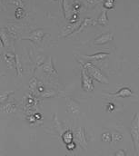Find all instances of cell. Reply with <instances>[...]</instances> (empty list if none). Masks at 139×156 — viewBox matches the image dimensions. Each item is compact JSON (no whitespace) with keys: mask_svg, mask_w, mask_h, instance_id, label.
<instances>
[{"mask_svg":"<svg viewBox=\"0 0 139 156\" xmlns=\"http://www.w3.org/2000/svg\"><path fill=\"white\" fill-rule=\"evenodd\" d=\"M74 136L75 135H73V133L70 130H68L67 132H65L64 134H63V136H62V140H63L64 144H68L71 142H73Z\"/></svg>","mask_w":139,"mask_h":156,"instance_id":"obj_15","label":"cell"},{"mask_svg":"<svg viewBox=\"0 0 139 156\" xmlns=\"http://www.w3.org/2000/svg\"><path fill=\"white\" fill-rule=\"evenodd\" d=\"M97 24L102 26V27H105L108 25V18H107V15H106V10H103L100 16L98 17V19L97 20Z\"/></svg>","mask_w":139,"mask_h":156,"instance_id":"obj_13","label":"cell"},{"mask_svg":"<svg viewBox=\"0 0 139 156\" xmlns=\"http://www.w3.org/2000/svg\"><path fill=\"white\" fill-rule=\"evenodd\" d=\"M11 94H14V91L2 92V93H1V94H0V101H1V104H2V105H3L4 103L7 102V100H8V96H9Z\"/></svg>","mask_w":139,"mask_h":156,"instance_id":"obj_20","label":"cell"},{"mask_svg":"<svg viewBox=\"0 0 139 156\" xmlns=\"http://www.w3.org/2000/svg\"><path fill=\"white\" fill-rule=\"evenodd\" d=\"M54 1H58V0H54Z\"/></svg>","mask_w":139,"mask_h":156,"instance_id":"obj_34","label":"cell"},{"mask_svg":"<svg viewBox=\"0 0 139 156\" xmlns=\"http://www.w3.org/2000/svg\"><path fill=\"white\" fill-rule=\"evenodd\" d=\"M129 133L134 144L135 152L138 153L139 147V113H136L130 123Z\"/></svg>","mask_w":139,"mask_h":156,"instance_id":"obj_2","label":"cell"},{"mask_svg":"<svg viewBox=\"0 0 139 156\" xmlns=\"http://www.w3.org/2000/svg\"><path fill=\"white\" fill-rule=\"evenodd\" d=\"M1 111L3 114H5V115H10L12 113H15L16 111V105L15 101L11 100L9 102L8 101L5 102V105H2Z\"/></svg>","mask_w":139,"mask_h":156,"instance_id":"obj_11","label":"cell"},{"mask_svg":"<svg viewBox=\"0 0 139 156\" xmlns=\"http://www.w3.org/2000/svg\"><path fill=\"white\" fill-rule=\"evenodd\" d=\"M81 86H82V89L87 93H90L94 91L95 89L92 78L90 77V76L87 74L86 70L83 66H81Z\"/></svg>","mask_w":139,"mask_h":156,"instance_id":"obj_3","label":"cell"},{"mask_svg":"<svg viewBox=\"0 0 139 156\" xmlns=\"http://www.w3.org/2000/svg\"><path fill=\"white\" fill-rule=\"evenodd\" d=\"M93 22H94V21H93V19H91V18H85V19L83 20V22L81 23L80 27H79L76 31H75L74 33H75V34L80 33L81 31H83V30H84V28H85V27H88V26H90V25H94V23H93Z\"/></svg>","mask_w":139,"mask_h":156,"instance_id":"obj_14","label":"cell"},{"mask_svg":"<svg viewBox=\"0 0 139 156\" xmlns=\"http://www.w3.org/2000/svg\"><path fill=\"white\" fill-rule=\"evenodd\" d=\"M37 90H38V92H39V93H41V94H42V93L45 91V87H44V85H43V84L38 85V86H37Z\"/></svg>","mask_w":139,"mask_h":156,"instance_id":"obj_31","label":"cell"},{"mask_svg":"<svg viewBox=\"0 0 139 156\" xmlns=\"http://www.w3.org/2000/svg\"><path fill=\"white\" fill-rule=\"evenodd\" d=\"M42 69H43V71H44L46 74H47V75H49V76H51V75L56 76H57V71L55 69V66H54V64H53L52 57H49V59H48L46 62H45V63L43 64Z\"/></svg>","mask_w":139,"mask_h":156,"instance_id":"obj_8","label":"cell"},{"mask_svg":"<svg viewBox=\"0 0 139 156\" xmlns=\"http://www.w3.org/2000/svg\"><path fill=\"white\" fill-rule=\"evenodd\" d=\"M109 55V53L107 52H99V53H97L95 55H81V57H83L85 60L86 61H100V60H103L104 58H106L107 56Z\"/></svg>","mask_w":139,"mask_h":156,"instance_id":"obj_9","label":"cell"},{"mask_svg":"<svg viewBox=\"0 0 139 156\" xmlns=\"http://www.w3.org/2000/svg\"><path fill=\"white\" fill-rule=\"evenodd\" d=\"M115 104H113V103H109V104H107V105H106V110H107L108 112L112 113V112H114V111H115Z\"/></svg>","mask_w":139,"mask_h":156,"instance_id":"obj_28","label":"cell"},{"mask_svg":"<svg viewBox=\"0 0 139 156\" xmlns=\"http://www.w3.org/2000/svg\"><path fill=\"white\" fill-rule=\"evenodd\" d=\"M28 86H29V89L31 91H35V89L37 88V80H36V78H31V80L29 81Z\"/></svg>","mask_w":139,"mask_h":156,"instance_id":"obj_25","label":"cell"},{"mask_svg":"<svg viewBox=\"0 0 139 156\" xmlns=\"http://www.w3.org/2000/svg\"><path fill=\"white\" fill-rule=\"evenodd\" d=\"M1 45H5V47H8L9 46V40H8V37L6 36V34L4 32V30L1 31Z\"/></svg>","mask_w":139,"mask_h":156,"instance_id":"obj_21","label":"cell"},{"mask_svg":"<svg viewBox=\"0 0 139 156\" xmlns=\"http://www.w3.org/2000/svg\"><path fill=\"white\" fill-rule=\"evenodd\" d=\"M41 96L43 97V98H51V97H55L56 96V92L54 91V90H52V89H47V90H45L43 93H42V94H41Z\"/></svg>","mask_w":139,"mask_h":156,"instance_id":"obj_19","label":"cell"},{"mask_svg":"<svg viewBox=\"0 0 139 156\" xmlns=\"http://www.w3.org/2000/svg\"><path fill=\"white\" fill-rule=\"evenodd\" d=\"M8 2L13 4L16 7H23V8L25 7V4L23 0H8Z\"/></svg>","mask_w":139,"mask_h":156,"instance_id":"obj_26","label":"cell"},{"mask_svg":"<svg viewBox=\"0 0 139 156\" xmlns=\"http://www.w3.org/2000/svg\"><path fill=\"white\" fill-rule=\"evenodd\" d=\"M27 120L30 123H34L35 121H36V118L35 117V115H30V116L27 117Z\"/></svg>","mask_w":139,"mask_h":156,"instance_id":"obj_30","label":"cell"},{"mask_svg":"<svg viewBox=\"0 0 139 156\" xmlns=\"http://www.w3.org/2000/svg\"><path fill=\"white\" fill-rule=\"evenodd\" d=\"M121 141H123V135L120 133L115 131L112 133V144H116V143H119Z\"/></svg>","mask_w":139,"mask_h":156,"instance_id":"obj_16","label":"cell"},{"mask_svg":"<svg viewBox=\"0 0 139 156\" xmlns=\"http://www.w3.org/2000/svg\"><path fill=\"white\" fill-rule=\"evenodd\" d=\"M77 61L79 62L80 66H83V67L86 70L87 74L90 76V77L92 78V79H95V80H97V82H99V83H104V84H108V83H109L108 79L104 76V75L101 72V70L98 69L97 66H95L90 61L86 62V63H83V62L80 61V60H77Z\"/></svg>","mask_w":139,"mask_h":156,"instance_id":"obj_1","label":"cell"},{"mask_svg":"<svg viewBox=\"0 0 139 156\" xmlns=\"http://www.w3.org/2000/svg\"><path fill=\"white\" fill-rule=\"evenodd\" d=\"M44 36H45V32L42 29H36L35 31L31 32L27 37H23L21 39L22 40H30L32 43L38 44H41V41L44 37Z\"/></svg>","mask_w":139,"mask_h":156,"instance_id":"obj_6","label":"cell"},{"mask_svg":"<svg viewBox=\"0 0 139 156\" xmlns=\"http://www.w3.org/2000/svg\"><path fill=\"white\" fill-rule=\"evenodd\" d=\"M115 4V0H103V6L105 9H113Z\"/></svg>","mask_w":139,"mask_h":156,"instance_id":"obj_22","label":"cell"},{"mask_svg":"<svg viewBox=\"0 0 139 156\" xmlns=\"http://www.w3.org/2000/svg\"><path fill=\"white\" fill-rule=\"evenodd\" d=\"M115 156H126V151H124V150H118L115 154Z\"/></svg>","mask_w":139,"mask_h":156,"instance_id":"obj_29","label":"cell"},{"mask_svg":"<svg viewBox=\"0 0 139 156\" xmlns=\"http://www.w3.org/2000/svg\"><path fill=\"white\" fill-rule=\"evenodd\" d=\"M109 96H113L115 98H127L134 95V92L129 87H122L115 93H108Z\"/></svg>","mask_w":139,"mask_h":156,"instance_id":"obj_4","label":"cell"},{"mask_svg":"<svg viewBox=\"0 0 139 156\" xmlns=\"http://www.w3.org/2000/svg\"><path fill=\"white\" fill-rule=\"evenodd\" d=\"M75 139L81 145L82 148H84V149L87 148V142L86 140V134H85V128L84 127H79L75 132Z\"/></svg>","mask_w":139,"mask_h":156,"instance_id":"obj_5","label":"cell"},{"mask_svg":"<svg viewBox=\"0 0 139 156\" xmlns=\"http://www.w3.org/2000/svg\"><path fill=\"white\" fill-rule=\"evenodd\" d=\"M73 7H74V10H77V9H79L80 8V4L78 3V4H76V3H74V5H73Z\"/></svg>","mask_w":139,"mask_h":156,"instance_id":"obj_32","label":"cell"},{"mask_svg":"<svg viewBox=\"0 0 139 156\" xmlns=\"http://www.w3.org/2000/svg\"><path fill=\"white\" fill-rule=\"evenodd\" d=\"M26 16V12L25 9L23 7H16V12H15V16L16 19H21Z\"/></svg>","mask_w":139,"mask_h":156,"instance_id":"obj_18","label":"cell"},{"mask_svg":"<svg viewBox=\"0 0 139 156\" xmlns=\"http://www.w3.org/2000/svg\"><path fill=\"white\" fill-rule=\"evenodd\" d=\"M34 115H35V117L36 118V120H41V119H42V115H41L40 114H38V113H35Z\"/></svg>","mask_w":139,"mask_h":156,"instance_id":"obj_33","label":"cell"},{"mask_svg":"<svg viewBox=\"0 0 139 156\" xmlns=\"http://www.w3.org/2000/svg\"><path fill=\"white\" fill-rule=\"evenodd\" d=\"M81 1L84 4V5L87 8H92L99 3V0H81Z\"/></svg>","mask_w":139,"mask_h":156,"instance_id":"obj_17","label":"cell"},{"mask_svg":"<svg viewBox=\"0 0 139 156\" xmlns=\"http://www.w3.org/2000/svg\"><path fill=\"white\" fill-rule=\"evenodd\" d=\"M114 39H115V36L113 33H111V32L104 33V34L100 35L99 37H97L94 40V44L95 45H103L107 43H110Z\"/></svg>","mask_w":139,"mask_h":156,"instance_id":"obj_7","label":"cell"},{"mask_svg":"<svg viewBox=\"0 0 139 156\" xmlns=\"http://www.w3.org/2000/svg\"><path fill=\"white\" fill-rule=\"evenodd\" d=\"M16 72H17V76H21L22 75V69H21V64H20V60L17 55H16Z\"/></svg>","mask_w":139,"mask_h":156,"instance_id":"obj_24","label":"cell"},{"mask_svg":"<svg viewBox=\"0 0 139 156\" xmlns=\"http://www.w3.org/2000/svg\"><path fill=\"white\" fill-rule=\"evenodd\" d=\"M4 61L5 62V64L10 67V68H16V55L11 53V52H7L4 55Z\"/></svg>","mask_w":139,"mask_h":156,"instance_id":"obj_12","label":"cell"},{"mask_svg":"<svg viewBox=\"0 0 139 156\" xmlns=\"http://www.w3.org/2000/svg\"><path fill=\"white\" fill-rule=\"evenodd\" d=\"M101 139L104 143H112V134L109 132H104L101 136Z\"/></svg>","mask_w":139,"mask_h":156,"instance_id":"obj_23","label":"cell"},{"mask_svg":"<svg viewBox=\"0 0 139 156\" xmlns=\"http://www.w3.org/2000/svg\"><path fill=\"white\" fill-rule=\"evenodd\" d=\"M66 146H67V149L68 150V151H74L75 148H76V144L75 143V142H71L70 144H66Z\"/></svg>","mask_w":139,"mask_h":156,"instance_id":"obj_27","label":"cell"},{"mask_svg":"<svg viewBox=\"0 0 139 156\" xmlns=\"http://www.w3.org/2000/svg\"><path fill=\"white\" fill-rule=\"evenodd\" d=\"M67 111H68V113L75 115L79 114L80 108H79V105L73 99L68 98L67 99Z\"/></svg>","mask_w":139,"mask_h":156,"instance_id":"obj_10","label":"cell"}]
</instances>
